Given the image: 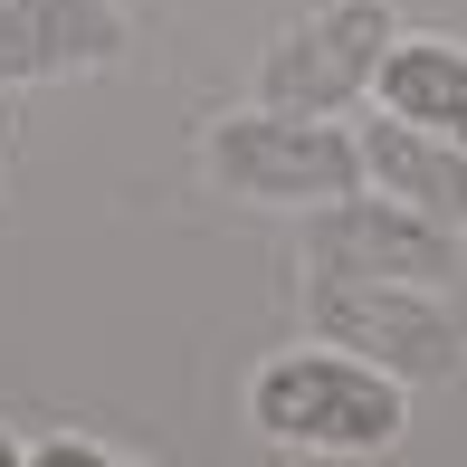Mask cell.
Masks as SVG:
<instances>
[{
	"instance_id": "cell-1",
	"label": "cell",
	"mask_w": 467,
	"mask_h": 467,
	"mask_svg": "<svg viewBox=\"0 0 467 467\" xmlns=\"http://www.w3.org/2000/svg\"><path fill=\"white\" fill-rule=\"evenodd\" d=\"M248 430L277 439V449H315V458H381L400 449L410 410H400V381L363 363V353L325 344V353H277L248 381Z\"/></svg>"
},
{
	"instance_id": "cell-2",
	"label": "cell",
	"mask_w": 467,
	"mask_h": 467,
	"mask_svg": "<svg viewBox=\"0 0 467 467\" xmlns=\"http://www.w3.org/2000/svg\"><path fill=\"white\" fill-rule=\"evenodd\" d=\"M201 162L220 191L267 210H315L363 191V134H334L325 115H286V105H258V115H220L201 134Z\"/></svg>"
},
{
	"instance_id": "cell-3",
	"label": "cell",
	"mask_w": 467,
	"mask_h": 467,
	"mask_svg": "<svg viewBox=\"0 0 467 467\" xmlns=\"http://www.w3.org/2000/svg\"><path fill=\"white\" fill-rule=\"evenodd\" d=\"M306 315H315L325 344L381 363L400 391H410V381H458L467 372V325L439 306V286H410V277H315Z\"/></svg>"
},
{
	"instance_id": "cell-4",
	"label": "cell",
	"mask_w": 467,
	"mask_h": 467,
	"mask_svg": "<svg viewBox=\"0 0 467 467\" xmlns=\"http://www.w3.org/2000/svg\"><path fill=\"white\" fill-rule=\"evenodd\" d=\"M306 267H315V277L458 286V229L430 220V210H410V201H391V191H344V201H315Z\"/></svg>"
},
{
	"instance_id": "cell-5",
	"label": "cell",
	"mask_w": 467,
	"mask_h": 467,
	"mask_svg": "<svg viewBox=\"0 0 467 467\" xmlns=\"http://www.w3.org/2000/svg\"><path fill=\"white\" fill-rule=\"evenodd\" d=\"M381 48H391V10L381 0H334V10L296 19L277 48H267L258 96L286 105V115H344L353 96H372Z\"/></svg>"
},
{
	"instance_id": "cell-6",
	"label": "cell",
	"mask_w": 467,
	"mask_h": 467,
	"mask_svg": "<svg viewBox=\"0 0 467 467\" xmlns=\"http://www.w3.org/2000/svg\"><path fill=\"white\" fill-rule=\"evenodd\" d=\"M124 57L115 0H0V87H48Z\"/></svg>"
},
{
	"instance_id": "cell-7",
	"label": "cell",
	"mask_w": 467,
	"mask_h": 467,
	"mask_svg": "<svg viewBox=\"0 0 467 467\" xmlns=\"http://www.w3.org/2000/svg\"><path fill=\"white\" fill-rule=\"evenodd\" d=\"M363 182L430 210V220H449V229H467V143L430 134V124H400V115L363 124Z\"/></svg>"
},
{
	"instance_id": "cell-8",
	"label": "cell",
	"mask_w": 467,
	"mask_h": 467,
	"mask_svg": "<svg viewBox=\"0 0 467 467\" xmlns=\"http://www.w3.org/2000/svg\"><path fill=\"white\" fill-rule=\"evenodd\" d=\"M372 96H381V115L467 143V48H458V38H391Z\"/></svg>"
}]
</instances>
